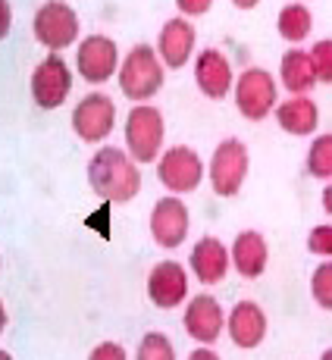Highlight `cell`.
Here are the masks:
<instances>
[{"instance_id":"6da1fadb","label":"cell","mask_w":332,"mask_h":360,"mask_svg":"<svg viewBox=\"0 0 332 360\" xmlns=\"http://www.w3.org/2000/svg\"><path fill=\"white\" fill-rule=\"evenodd\" d=\"M91 191L110 204H126L141 191V172L132 154L122 148H101L88 163Z\"/></svg>"},{"instance_id":"7a4b0ae2","label":"cell","mask_w":332,"mask_h":360,"mask_svg":"<svg viewBox=\"0 0 332 360\" xmlns=\"http://www.w3.org/2000/svg\"><path fill=\"white\" fill-rule=\"evenodd\" d=\"M120 88L129 101H151L163 88L160 53L151 44H135L120 66Z\"/></svg>"},{"instance_id":"3957f363","label":"cell","mask_w":332,"mask_h":360,"mask_svg":"<svg viewBox=\"0 0 332 360\" xmlns=\"http://www.w3.org/2000/svg\"><path fill=\"white\" fill-rule=\"evenodd\" d=\"M248 166H251V157H248V148L238 138H226L223 144H217L210 157V169H207L213 191L219 198H235L248 179Z\"/></svg>"},{"instance_id":"277c9868","label":"cell","mask_w":332,"mask_h":360,"mask_svg":"<svg viewBox=\"0 0 332 360\" xmlns=\"http://www.w3.org/2000/svg\"><path fill=\"white\" fill-rule=\"evenodd\" d=\"M235 107L245 120L260 122L273 113L276 103V79L260 66H251L235 79Z\"/></svg>"},{"instance_id":"5b68a950","label":"cell","mask_w":332,"mask_h":360,"mask_svg":"<svg viewBox=\"0 0 332 360\" xmlns=\"http://www.w3.org/2000/svg\"><path fill=\"white\" fill-rule=\"evenodd\" d=\"M163 116L157 107H132L126 120V148L135 163H151L160 157L163 148Z\"/></svg>"},{"instance_id":"8992f818","label":"cell","mask_w":332,"mask_h":360,"mask_svg":"<svg viewBox=\"0 0 332 360\" xmlns=\"http://www.w3.org/2000/svg\"><path fill=\"white\" fill-rule=\"evenodd\" d=\"M157 176H160L163 188L170 195H189L204 179V163H200L198 150L189 144H176V148L163 150L160 163H157Z\"/></svg>"},{"instance_id":"52a82bcc","label":"cell","mask_w":332,"mask_h":360,"mask_svg":"<svg viewBox=\"0 0 332 360\" xmlns=\"http://www.w3.org/2000/svg\"><path fill=\"white\" fill-rule=\"evenodd\" d=\"M32 32L38 38V44H44L47 51H63L75 41L79 34V16L75 10L63 0H47L44 6H38L34 13Z\"/></svg>"},{"instance_id":"ba28073f","label":"cell","mask_w":332,"mask_h":360,"mask_svg":"<svg viewBox=\"0 0 332 360\" xmlns=\"http://www.w3.org/2000/svg\"><path fill=\"white\" fill-rule=\"evenodd\" d=\"M69 88H72V72H69L63 57H47L34 66L32 72V98L38 107L57 110L66 101Z\"/></svg>"},{"instance_id":"9c48e42d","label":"cell","mask_w":332,"mask_h":360,"mask_svg":"<svg viewBox=\"0 0 332 360\" xmlns=\"http://www.w3.org/2000/svg\"><path fill=\"white\" fill-rule=\"evenodd\" d=\"M113 122H116V107L107 94L94 91L88 98H82V103L75 107L72 113V129L82 141L88 144H98L103 138L113 131Z\"/></svg>"},{"instance_id":"30bf717a","label":"cell","mask_w":332,"mask_h":360,"mask_svg":"<svg viewBox=\"0 0 332 360\" xmlns=\"http://www.w3.org/2000/svg\"><path fill=\"white\" fill-rule=\"evenodd\" d=\"M189 207L179 200V195L160 198L151 210V235L160 248H179L189 238Z\"/></svg>"},{"instance_id":"8fae6325","label":"cell","mask_w":332,"mask_h":360,"mask_svg":"<svg viewBox=\"0 0 332 360\" xmlns=\"http://www.w3.org/2000/svg\"><path fill=\"white\" fill-rule=\"evenodd\" d=\"M189 295V273H185L182 263L176 260H163L151 269L148 276V297L154 307L160 310H172L185 301Z\"/></svg>"},{"instance_id":"7c38bea8","label":"cell","mask_w":332,"mask_h":360,"mask_svg":"<svg viewBox=\"0 0 332 360\" xmlns=\"http://www.w3.org/2000/svg\"><path fill=\"white\" fill-rule=\"evenodd\" d=\"M120 66V51H116V41L107 34H91L79 44V75L91 85H101Z\"/></svg>"},{"instance_id":"4fadbf2b","label":"cell","mask_w":332,"mask_h":360,"mask_svg":"<svg viewBox=\"0 0 332 360\" xmlns=\"http://www.w3.org/2000/svg\"><path fill=\"white\" fill-rule=\"evenodd\" d=\"M182 323H185V332H189L195 342L213 345L226 329V314L213 295H198V297H191L189 307H185Z\"/></svg>"},{"instance_id":"5bb4252c","label":"cell","mask_w":332,"mask_h":360,"mask_svg":"<svg viewBox=\"0 0 332 360\" xmlns=\"http://www.w3.org/2000/svg\"><path fill=\"white\" fill-rule=\"evenodd\" d=\"M195 82L204 98H210V101L226 98L235 88L232 66H229V60H226V53L217 51V47H204L195 60Z\"/></svg>"},{"instance_id":"9a60e30c","label":"cell","mask_w":332,"mask_h":360,"mask_svg":"<svg viewBox=\"0 0 332 360\" xmlns=\"http://www.w3.org/2000/svg\"><path fill=\"white\" fill-rule=\"evenodd\" d=\"M226 329H229L232 345H238V348H257L267 338V314L260 310V304L238 301L232 307L229 320H226Z\"/></svg>"},{"instance_id":"2e32d148","label":"cell","mask_w":332,"mask_h":360,"mask_svg":"<svg viewBox=\"0 0 332 360\" xmlns=\"http://www.w3.org/2000/svg\"><path fill=\"white\" fill-rule=\"evenodd\" d=\"M232 266V254L226 251V245L213 235H204L195 248H191V269L204 285H217V282L226 279Z\"/></svg>"},{"instance_id":"e0dca14e","label":"cell","mask_w":332,"mask_h":360,"mask_svg":"<svg viewBox=\"0 0 332 360\" xmlns=\"http://www.w3.org/2000/svg\"><path fill=\"white\" fill-rule=\"evenodd\" d=\"M229 254H232V266L238 269L241 279H257V276H264V269L269 263L267 238L254 229H245L235 235Z\"/></svg>"},{"instance_id":"ac0fdd59","label":"cell","mask_w":332,"mask_h":360,"mask_svg":"<svg viewBox=\"0 0 332 360\" xmlns=\"http://www.w3.org/2000/svg\"><path fill=\"white\" fill-rule=\"evenodd\" d=\"M157 53L170 69H182L195 53V29L189 19H170L160 29V41H157Z\"/></svg>"},{"instance_id":"d6986e66","label":"cell","mask_w":332,"mask_h":360,"mask_svg":"<svg viewBox=\"0 0 332 360\" xmlns=\"http://www.w3.org/2000/svg\"><path fill=\"white\" fill-rule=\"evenodd\" d=\"M276 122L288 131V135H310L320 126V110L307 94H292L276 107Z\"/></svg>"},{"instance_id":"ffe728a7","label":"cell","mask_w":332,"mask_h":360,"mask_svg":"<svg viewBox=\"0 0 332 360\" xmlns=\"http://www.w3.org/2000/svg\"><path fill=\"white\" fill-rule=\"evenodd\" d=\"M279 79H282V85H286L288 94H307L310 88L320 82V79H317V69H314V57H310V51L292 47V51L282 53Z\"/></svg>"},{"instance_id":"44dd1931","label":"cell","mask_w":332,"mask_h":360,"mask_svg":"<svg viewBox=\"0 0 332 360\" xmlns=\"http://www.w3.org/2000/svg\"><path fill=\"white\" fill-rule=\"evenodd\" d=\"M276 29L288 41V44H301L310 32H314V16L304 4H288L279 10V19H276Z\"/></svg>"},{"instance_id":"7402d4cb","label":"cell","mask_w":332,"mask_h":360,"mask_svg":"<svg viewBox=\"0 0 332 360\" xmlns=\"http://www.w3.org/2000/svg\"><path fill=\"white\" fill-rule=\"evenodd\" d=\"M307 172L314 179H323V182L329 179L332 182V131L314 138V144L307 150Z\"/></svg>"},{"instance_id":"603a6c76","label":"cell","mask_w":332,"mask_h":360,"mask_svg":"<svg viewBox=\"0 0 332 360\" xmlns=\"http://www.w3.org/2000/svg\"><path fill=\"white\" fill-rule=\"evenodd\" d=\"M135 360H176V348L163 332H148L135 351Z\"/></svg>"},{"instance_id":"cb8c5ba5","label":"cell","mask_w":332,"mask_h":360,"mask_svg":"<svg viewBox=\"0 0 332 360\" xmlns=\"http://www.w3.org/2000/svg\"><path fill=\"white\" fill-rule=\"evenodd\" d=\"M310 295L323 310H332V260L320 263L310 276Z\"/></svg>"},{"instance_id":"d4e9b609","label":"cell","mask_w":332,"mask_h":360,"mask_svg":"<svg viewBox=\"0 0 332 360\" xmlns=\"http://www.w3.org/2000/svg\"><path fill=\"white\" fill-rule=\"evenodd\" d=\"M310 57H314V69H317V79L323 85H332V38H323L310 47Z\"/></svg>"},{"instance_id":"484cf974","label":"cell","mask_w":332,"mask_h":360,"mask_svg":"<svg viewBox=\"0 0 332 360\" xmlns=\"http://www.w3.org/2000/svg\"><path fill=\"white\" fill-rule=\"evenodd\" d=\"M307 251L317 257H332V226H314L307 235Z\"/></svg>"},{"instance_id":"4316f807","label":"cell","mask_w":332,"mask_h":360,"mask_svg":"<svg viewBox=\"0 0 332 360\" xmlns=\"http://www.w3.org/2000/svg\"><path fill=\"white\" fill-rule=\"evenodd\" d=\"M88 360H129V354H126V348H122V345L101 342L98 348L91 351V357H88Z\"/></svg>"},{"instance_id":"83f0119b","label":"cell","mask_w":332,"mask_h":360,"mask_svg":"<svg viewBox=\"0 0 332 360\" xmlns=\"http://www.w3.org/2000/svg\"><path fill=\"white\" fill-rule=\"evenodd\" d=\"M176 6L185 13V16H204L213 6V0H176Z\"/></svg>"},{"instance_id":"f1b7e54d","label":"cell","mask_w":332,"mask_h":360,"mask_svg":"<svg viewBox=\"0 0 332 360\" xmlns=\"http://www.w3.org/2000/svg\"><path fill=\"white\" fill-rule=\"evenodd\" d=\"M10 25H13V10L6 0H0V41L10 34Z\"/></svg>"},{"instance_id":"f546056e","label":"cell","mask_w":332,"mask_h":360,"mask_svg":"<svg viewBox=\"0 0 332 360\" xmlns=\"http://www.w3.org/2000/svg\"><path fill=\"white\" fill-rule=\"evenodd\" d=\"M189 360H223V357H219L213 348H198V351H191L189 354Z\"/></svg>"},{"instance_id":"4dcf8cb0","label":"cell","mask_w":332,"mask_h":360,"mask_svg":"<svg viewBox=\"0 0 332 360\" xmlns=\"http://www.w3.org/2000/svg\"><path fill=\"white\" fill-rule=\"evenodd\" d=\"M323 210H326L329 217H332V182L326 185V188H323Z\"/></svg>"},{"instance_id":"1f68e13d","label":"cell","mask_w":332,"mask_h":360,"mask_svg":"<svg viewBox=\"0 0 332 360\" xmlns=\"http://www.w3.org/2000/svg\"><path fill=\"white\" fill-rule=\"evenodd\" d=\"M235 6H238V10H254V6L260 4V0H232Z\"/></svg>"},{"instance_id":"d6a6232c","label":"cell","mask_w":332,"mask_h":360,"mask_svg":"<svg viewBox=\"0 0 332 360\" xmlns=\"http://www.w3.org/2000/svg\"><path fill=\"white\" fill-rule=\"evenodd\" d=\"M6 326V307H4V301H0V332H4Z\"/></svg>"},{"instance_id":"836d02e7","label":"cell","mask_w":332,"mask_h":360,"mask_svg":"<svg viewBox=\"0 0 332 360\" xmlns=\"http://www.w3.org/2000/svg\"><path fill=\"white\" fill-rule=\"evenodd\" d=\"M320 360H332V348H326V351H323V354H320Z\"/></svg>"},{"instance_id":"e575fe53","label":"cell","mask_w":332,"mask_h":360,"mask_svg":"<svg viewBox=\"0 0 332 360\" xmlns=\"http://www.w3.org/2000/svg\"><path fill=\"white\" fill-rule=\"evenodd\" d=\"M0 360H13L10 354H6V351H0Z\"/></svg>"}]
</instances>
